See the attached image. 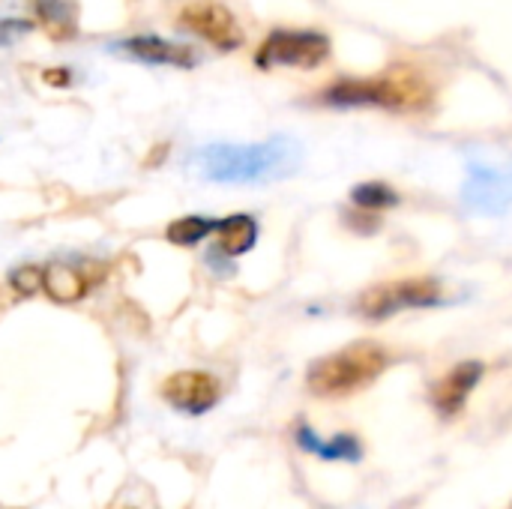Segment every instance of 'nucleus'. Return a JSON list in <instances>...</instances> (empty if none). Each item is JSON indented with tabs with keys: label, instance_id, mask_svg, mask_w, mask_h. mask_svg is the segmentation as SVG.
<instances>
[{
	"label": "nucleus",
	"instance_id": "nucleus-14",
	"mask_svg": "<svg viewBox=\"0 0 512 509\" xmlns=\"http://www.w3.org/2000/svg\"><path fill=\"white\" fill-rule=\"evenodd\" d=\"M216 225L219 222L210 216H180L165 228V237H168V243H174L180 249H192L201 240H207L210 234H216Z\"/></svg>",
	"mask_w": 512,
	"mask_h": 509
},
{
	"label": "nucleus",
	"instance_id": "nucleus-11",
	"mask_svg": "<svg viewBox=\"0 0 512 509\" xmlns=\"http://www.w3.org/2000/svg\"><path fill=\"white\" fill-rule=\"evenodd\" d=\"M93 279L84 267L75 264H48L42 267V294L54 303H78L87 297Z\"/></svg>",
	"mask_w": 512,
	"mask_h": 509
},
{
	"label": "nucleus",
	"instance_id": "nucleus-1",
	"mask_svg": "<svg viewBox=\"0 0 512 509\" xmlns=\"http://www.w3.org/2000/svg\"><path fill=\"white\" fill-rule=\"evenodd\" d=\"M300 150L288 138L264 144H210L195 153V168L216 183H255L291 174Z\"/></svg>",
	"mask_w": 512,
	"mask_h": 509
},
{
	"label": "nucleus",
	"instance_id": "nucleus-5",
	"mask_svg": "<svg viewBox=\"0 0 512 509\" xmlns=\"http://www.w3.org/2000/svg\"><path fill=\"white\" fill-rule=\"evenodd\" d=\"M330 57V39L318 30H273L258 54L255 63L261 69H279V66H291V69H315Z\"/></svg>",
	"mask_w": 512,
	"mask_h": 509
},
{
	"label": "nucleus",
	"instance_id": "nucleus-13",
	"mask_svg": "<svg viewBox=\"0 0 512 509\" xmlns=\"http://www.w3.org/2000/svg\"><path fill=\"white\" fill-rule=\"evenodd\" d=\"M216 234H219V249L231 258H240L246 252L255 249L258 243V222L246 213H234L228 219H222L216 225Z\"/></svg>",
	"mask_w": 512,
	"mask_h": 509
},
{
	"label": "nucleus",
	"instance_id": "nucleus-2",
	"mask_svg": "<svg viewBox=\"0 0 512 509\" xmlns=\"http://www.w3.org/2000/svg\"><path fill=\"white\" fill-rule=\"evenodd\" d=\"M432 84L414 66H393L369 78H339L321 99L327 105H375L387 111H423L432 105Z\"/></svg>",
	"mask_w": 512,
	"mask_h": 509
},
{
	"label": "nucleus",
	"instance_id": "nucleus-9",
	"mask_svg": "<svg viewBox=\"0 0 512 509\" xmlns=\"http://www.w3.org/2000/svg\"><path fill=\"white\" fill-rule=\"evenodd\" d=\"M483 363L477 360H468V363H459L453 366L435 387H432V405L441 417H456L465 402L471 399V393L477 390V384L483 381Z\"/></svg>",
	"mask_w": 512,
	"mask_h": 509
},
{
	"label": "nucleus",
	"instance_id": "nucleus-6",
	"mask_svg": "<svg viewBox=\"0 0 512 509\" xmlns=\"http://www.w3.org/2000/svg\"><path fill=\"white\" fill-rule=\"evenodd\" d=\"M180 24L201 36L204 42H210L219 51H234L243 42V30L240 21L234 18V12L216 0H195L180 12Z\"/></svg>",
	"mask_w": 512,
	"mask_h": 509
},
{
	"label": "nucleus",
	"instance_id": "nucleus-3",
	"mask_svg": "<svg viewBox=\"0 0 512 509\" xmlns=\"http://www.w3.org/2000/svg\"><path fill=\"white\" fill-rule=\"evenodd\" d=\"M390 366V357L375 342H354L336 354H327L315 360L306 372L309 393L321 399H345L369 384H375Z\"/></svg>",
	"mask_w": 512,
	"mask_h": 509
},
{
	"label": "nucleus",
	"instance_id": "nucleus-7",
	"mask_svg": "<svg viewBox=\"0 0 512 509\" xmlns=\"http://www.w3.org/2000/svg\"><path fill=\"white\" fill-rule=\"evenodd\" d=\"M162 396L171 408L198 417V414H207L210 408H216L222 387L210 372H174L162 384Z\"/></svg>",
	"mask_w": 512,
	"mask_h": 509
},
{
	"label": "nucleus",
	"instance_id": "nucleus-12",
	"mask_svg": "<svg viewBox=\"0 0 512 509\" xmlns=\"http://www.w3.org/2000/svg\"><path fill=\"white\" fill-rule=\"evenodd\" d=\"M297 444L306 450V453H315L327 462H360L363 459V447L357 438L351 435H336L330 441L318 438L309 426H300L297 429Z\"/></svg>",
	"mask_w": 512,
	"mask_h": 509
},
{
	"label": "nucleus",
	"instance_id": "nucleus-15",
	"mask_svg": "<svg viewBox=\"0 0 512 509\" xmlns=\"http://www.w3.org/2000/svg\"><path fill=\"white\" fill-rule=\"evenodd\" d=\"M351 198H354V204L363 207L366 213H369V210H387V207H393V204L399 201V195H396L390 186H384V183H363V186H357V189L351 192Z\"/></svg>",
	"mask_w": 512,
	"mask_h": 509
},
{
	"label": "nucleus",
	"instance_id": "nucleus-8",
	"mask_svg": "<svg viewBox=\"0 0 512 509\" xmlns=\"http://www.w3.org/2000/svg\"><path fill=\"white\" fill-rule=\"evenodd\" d=\"M120 54L138 60V63H150V66H174V69H192L198 63V54L183 45V42H171L162 36H129L120 45H114Z\"/></svg>",
	"mask_w": 512,
	"mask_h": 509
},
{
	"label": "nucleus",
	"instance_id": "nucleus-16",
	"mask_svg": "<svg viewBox=\"0 0 512 509\" xmlns=\"http://www.w3.org/2000/svg\"><path fill=\"white\" fill-rule=\"evenodd\" d=\"M9 285H12L18 294H36V291H42V267H36V264L15 267V270L9 273Z\"/></svg>",
	"mask_w": 512,
	"mask_h": 509
},
{
	"label": "nucleus",
	"instance_id": "nucleus-10",
	"mask_svg": "<svg viewBox=\"0 0 512 509\" xmlns=\"http://www.w3.org/2000/svg\"><path fill=\"white\" fill-rule=\"evenodd\" d=\"M465 198L486 213H501L512 201V177L495 168H471Z\"/></svg>",
	"mask_w": 512,
	"mask_h": 509
},
{
	"label": "nucleus",
	"instance_id": "nucleus-4",
	"mask_svg": "<svg viewBox=\"0 0 512 509\" xmlns=\"http://www.w3.org/2000/svg\"><path fill=\"white\" fill-rule=\"evenodd\" d=\"M444 300V288L438 279L417 276V279H396L372 285L360 294L357 312L369 321H384L408 309H432Z\"/></svg>",
	"mask_w": 512,
	"mask_h": 509
},
{
	"label": "nucleus",
	"instance_id": "nucleus-17",
	"mask_svg": "<svg viewBox=\"0 0 512 509\" xmlns=\"http://www.w3.org/2000/svg\"><path fill=\"white\" fill-rule=\"evenodd\" d=\"M36 9H39V15H42V21L45 24H60L66 33H72V21H69V3L66 0H36Z\"/></svg>",
	"mask_w": 512,
	"mask_h": 509
}]
</instances>
